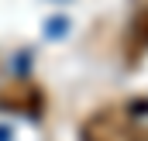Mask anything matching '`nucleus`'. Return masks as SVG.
Listing matches in <instances>:
<instances>
[{
	"label": "nucleus",
	"instance_id": "f257e3e1",
	"mask_svg": "<svg viewBox=\"0 0 148 141\" xmlns=\"http://www.w3.org/2000/svg\"><path fill=\"white\" fill-rule=\"evenodd\" d=\"M83 141H141L138 124L131 120L127 110L121 107H103L83 124Z\"/></svg>",
	"mask_w": 148,
	"mask_h": 141
},
{
	"label": "nucleus",
	"instance_id": "7ed1b4c3",
	"mask_svg": "<svg viewBox=\"0 0 148 141\" xmlns=\"http://www.w3.org/2000/svg\"><path fill=\"white\" fill-rule=\"evenodd\" d=\"M141 17H145V21H141V24H145V28H148V14H141Z\"/></svg>",
	"mask_w": 148,
	"mask_h": 141
},
{
	"label": "nucleus",
	"instance_id": "f03ea898",
	"mask_svg": "<svg viewBox=\"0 0 148 141\" xmlns=\"http://www.w3.org/2000/svg\"><path fill=\"white\" fill-rule=\"evenodd\" d=\"M0 107H10V110H21V114H35L41 110V90L28 79H14L10 86L0 90Z\"/></svg>",
	"mask_w": 148,
	"mask_h": 141
}]
</instances>
